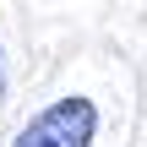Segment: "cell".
<instances>
[{
    "instance_id": "obj_1",
    "label": "cell",
    "mask_w": 147,
    "mask_h": 147,
    "mask_svg": "<svg viewBox=\"0 0 147 147\" xmlns=\"http://www.w3.org/2000/svg\"><path fill=\"white\" fill-rule=\"evenodd\" d=\"M98 131V109L93 98L71 93V98H55L38 120H27V131H16L11 147H87Z\"/></svg>"
}]
</instances>
